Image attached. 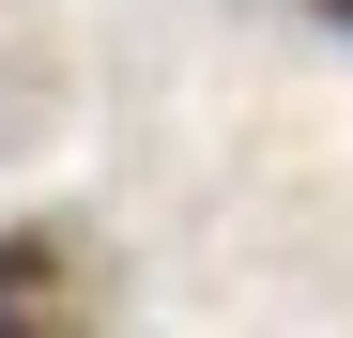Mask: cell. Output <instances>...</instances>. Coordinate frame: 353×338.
Returning a JSON list of instances; mask_svg holds the SVG:
<instances>
[{"label": "cell", "mask_w": 353, "mask_h": 338, "mask_svg": "<svg viewBox=\"0 0 353 338\" xmlns=\"http://www.w3.org/2000/svg\"><path fill=\"white\" fill-rule=\"evenodd\" d=\"M307 16H338V31H353V0H307Z\"/></svg>", "instance_id": "2"}, {"label": "cell", "mask_w": 353, "mask_h": 338, "mask_svg": "<svg viewBox=\"0 0 353 338\" xmlns=\"http://www.w3.org/2000/svg\"><path fill=\"white\" fill-rule=\"evenodd\" d=\"M0 338H123L108 246L77 215H16V231H0Z\"/></svg>", "instance_id": "1"}]
</instances>
